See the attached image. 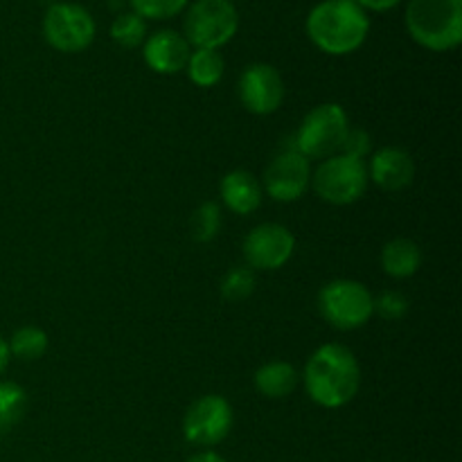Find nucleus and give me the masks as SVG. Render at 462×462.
Returning <instances> with one entry per match:
<instances>
[{
  "label": "nucleus",
  "mask_w": 462,
  "mask_h": 462,
  "mask_svg": "<svg viewBox=\"0 0 462 462\" xmlns=\"http://www.w3.org/2000/svg\"><path fill=\"white\" fill-rule=\"evenodd\" d=\"M350 131V120L341 104H320L311 108L296 134V149L305 158H329L341 153Z\"/></svg>",
  "instance_id": "nucleus-6"
},
{
  "label": "nucleus",
  "mask_w": 462,
  "mask_h": 462,
  "mask_svg": "<svg viewBox=\"0 0 462 462\" xmlns=\"http://www.w3.org/2000/svg\"><path fill=\"white\" fill-rule=\"evenodd\" d=\"M185 462H226V460H224V456H219L217 451L206 449V451H199V454H194L192 458H188Z\"/></svg>",
  "instance_id": "nucleus-28"
},
{
  "label": "nucleus",
  "mask_w": 462,
  "mask_h": 462,
  "mask_svg": "<svg viewBox=\"0 0 462 462\" xmlns=\"http://www.w3.org/2000/svg\"><path fill=\"white\" fill-rule=\"evenodd\" d=\"M253 291H255V273H253L251 266H235L221 280V296H224V300L239 302L251 296Z\"/></svg>",
  "instance_id": "nucleus-22"
},
{
  "label": "nucleus",
  "mask_w": 462,
  "mask_h": 462,
  "mask_svg": "<svg viewBox=\"0 0 462 462\" xmlns=\"http://www.w3.org/2000/svg\"><path fill=\"white\" fill-rule=\"evenodd\" d=\"M260 395L269 400H284L291 395L298 386V370L289 361H269L260 365L253 377Z\"/></svg>",
  "instance_id": "nucleus-16"
},
{
  "label": "nucleus",
  "mask_w": 462,
  "mask_h": 462,
  "mask_svg": "<svg viewBox=\"0 0 462 462\" xmlns=\"http://www.w3.org/2000/svg\"><path fill=\"white\" fill-rule=\"evenodd\" d=\"M305 30L320 52L346 57L365 43L370 16L355 0H320L307 14Z\"/></svg>",
  "instance_id": "nucleus-2"
},
{
  "label": "nucleus",
  "mask_w": 462,
  "mask_h": 462,
  "mask_svg": "<svg viewBox=\"0 0 462 462\" xmlns=\"http://www.w3.org/2000/svg\"><path fill=\"white\" fill-rule=\"evenodd\" d=\"M188 77L192 84H197L199 88H212L221 81L226 70V61L221 57L219 50H206V48H194V52H189L188 59Z\"/></svg>",
  "instance_id": "nucleus-18"
},
{
  "label": "nucleus",
  "mask_w": 462,
  "mask_h": 462,
  "mask_svg": "<svg viewBox=\"0 0 462 462\" xmlns=\"http://www.w3.org/2000/svg\"><path fill=\"white\" fill-rule=\"evenodd\" d=\"M9 352L21 361H36L45 355L48 350V334L41 328L27 325L14 332L12 341H7Z\"/></svg>",
  "instance_id": "nucleus-19"
},
{
  "label": "nucleus",
  "mask_w": 462,
  "mask_h": 462,
  "mask_svg": "<svg viewBox=\"0 0 462 462\" xmlns=\"http://www.w3.org/2000/svg\"><path fill=\"white\" fill-rule=\"evenodd\" d=\"M411 39L431 52H447L462 41V0H409L404 12Z\"/></svg>",
  "instance_id": "nucleus-3"
},
{
  "label": "nucleus",
  "mask_w": 462,
  "mask_h": 462,
  "mask_svg": "<svg viewBox=\"0 0 462 462\" xmlns=\"http://www.w3.org/2000/svg\"><path fill=\"white\" fill-rule=\"evenodd\" d=\"M221 230V210L217 203L206 201L197 208L192 217V237L197 242L206 244L219 235Z\"/></svg>",
  "instance_id": "nucleus-23"
},
{
  "label": "nucleus",
  "mask_w": 462,
  "mask_h": 462,
  "mask_svg": "<svg viewBox=\"0 0 462 462\" xmlns=\"http://www.w3.org/2000/svg\"><path fill=\"white\" fill-rule=\"evenodd\" d=\"M368 152H370L368 134L361 129L347 131V138H346V143H343L341 153H347V156H355V158H361V161H364V156Z\"/></svg>",
  "instance_id": "nucleus-26"
},
{
  "label": "nucleus",
  "mask_w": 462,
  "mask_h": 462,
  "mask_svg": "<svg viewBox=\"0 0 462 462\" xmlns=\"http://www.w3.org/2000/svg\"><path fill=\"white\" fill-rule=\"evenodd\" d=\"M239 102L253 116H271L282 106L284 81L271 63H251L244 68L237 84Z\"/></svg>",
  "instance_id": "nucleus-10"
},
{
  "label": "nucleus",
  "mask_w": 462,
  "mask_h": 462,
  "mask_svg": "<svg viewBox=\"0 0 462 462\" xmlns=\"http://www.w3.org/2000/svg\"><path fill=\"white\" fill-rule=\"evenodd\" d=\"M131 12L143 16L144 21H167L185 12L189 0H129Z\"/></svg>",
  "instance_id": "nucleus-24"
},
{
  "label": "nucleus",
  "mask_w": 462,
  "mask_h": 462,
  "mask_svg": "<svg viewBox=\"0 0 462 462\" xmlns=\"http://www.w3.org/2000/svg\"><path fill=\"white\" fill-rule=\"evenodd\" d=\"M319 310L332 328L350 332L373 319L374 298L368 287L356 280H332L320 289Z\"/></svg>",
  "instance_id": "nucleus-7"
},
{
  "label": "nucleus",
  "mask_w": 462,
  "mask_h": 462,
  "mask_svg": "<svg viewBox=\"0 0 462 462\" xmlns=\"http://www.w3.org/2000/svg\"><path fill=\"white\" fill-rule=\"evenodd\" d=\"M183 30L194 48L219 50L237 34L239 12L233 0H194L185 7Z\"/></svg>",
  "instance_id": "nucleus-4"
},
{
  "label": "nucleus",
  "mask_w": 462,
  "mask_h": 462,
  "mask_svg": "<svg viewBox=\"0 0 462 462\" xmlns=\"http://www.w3.org/2000/svg\"><path fill=\"white\" fill-rule=\"evenodd\" d=\"M355 3L359 5L365 14L368 12L382 14V12H391V9H395L402 0H355Z\"/></svg>",
  "instance_id": "nucleus-27"
},
{
  "label": "nucleus",
  "mask_w": 462,
  "mask_h": 462,
  "mask_svg": "<svg viewBox=\"0 0 462 462\" xmlns=\"http://www.w3.org/2000/svg\"><path fill=\"white\" fill-rule=\"evenodd\" d=\"M111 39L122 48H138L147 39V21L135 12H125L111 23Z\"/></svg>",
  "instance_id": "nucleus-20"
},
{
  "label": "nucleus",
  "mask_w": 462,
  "mask_h": 462,
  "mask_svg": "<svg viewBox=\"0 0 462 462\" xmlns=\"http://www.w3.org/2000/svg\"><path fill=\"white\" fill-rule=\"evenodd\" d=\"M192 45L183 34L174 30H158L143 43L144 63L158 75H176L188 66Z\"/></svg>",
  "instance_id": "nucleus-13"
},
{
  "label": "nucleus",
  "mask_w": 462,
  "mask_h": 462,
  "mask_svg": "<svg viewBox=\"0 0 462 462\" xmlns=\"http://www.w3.org/2000/svg\"><path fill=\"white\" fill-rule=\"evenodd\" d=\"M95 18L79 3H54L43 16V36L59 52H84L95 41Z\"/></svg>",
  "instance_id": "nucleus-8"
},
{
  "label": "nucleus",
  "mask_w": 462,
  "mask_h": 462,
  "mask_svg": "<svg viewBox=\"0 0 462 462\" xmlns=\"http://www.w3.org/2000/svg\"><path fill=\"white\" fill-rule=\"evenodd\" d=\"M296 239L284 226L260 224L244 239V257L251 269L275 271L282 269L293 255Z\"/></svg>",
  "instance_id": "nucleus-12"
},
{
  "label": "nucleus",
  "mask_w": 462,
  "mask_h": 462,
  "mask_svg": "<svg viewBox=\"0 0 462 462\" xmlns=\"http://www.w3.org/2000/svg\"><path fill=\"white\" fill-rule=\"evenodd\" d=\"M219 194L224 206L235 215H251L262 206L264 189L262 183L246 170H235L221 179Z\"/></svg>",
  "instance_id": "nucleus-15"
},
{
  "label": "nucleus",
  "mask_w": 462,
  "mask_h": 462,
  "mask_svg": "<svg viewBox=\"0 0 462 462\" xmlns=\"http://www.w3.org/2000/svg\"><path fill=\"white\" fill-rule=\"evenodd\" d=\"M311 183V167L310 158L302 156L298 149L278 153L269 162L264 171V188L266 194L275 201L291 203L298 201L307 192Z\"/></svg>",
  "instance_id": "nucleus-11"
},
{
  "label": "nucleus",
  "mask_w": 462,
  "mask_h": 462,
  "mask_svg": "<svg viewBox=\"0 0 462 462\" xmlns=\"http://www.w3.org/2000/svg\"><path fill=\"white\" fill-rule=\"evenodd\" d=\"M25 409V391L14 382H0V429H9L21 422Z\"/></svg>",
  "instance_id": "nucleus-21"
},
{
  "label": "nucleus",
  "mask_w": 462,
  "mask_h": 462,
  "mask_svg": "<svg viewBox=\"0 0 462 462\" xmlns=\"http://www.w3.org/2000/svg\"><path fill=\"white\" fill-rule=\"evenodd\" d=\"M368 180V167L361 158L334 153L316 167L310 185L323 201L332 206H350L364 197Z\"/></svg>",
  "instance_id": "nucleus-5"
},
{
  "label": "nucleus",
  "mask_w": 462,
  "mask_h": 462,
  "mask_svg": "<svg viewBox=\"0 0 462 462\" xmlns=\"http://www.w3.org/2000/svg\"><path fill=\"white\" fill-rule=\"evenodd\" d=\"M415 162L409 152L402 147H383L373 153V161L368 167V179L377 188L386 192H400L413 183Z\"/></svg>",
  "instance_id": "nucleus-14"
},
{
  "label": "nucleus",
  "mask_w": 462,
  "mask_h": 462,
  "mask_svg": "<svg viewBox=\"0 0 462 462\" xmlns=\"http://www.w3.org/2000/svg\"><path fill=\"white\" fill-rule=\"evenodd\" d=\"M409 310V300L397 291H386L374 300V311L388 320H397Z\"/></svg>",
  "instance_id": "nucleus-25"
},
{
  "label": "nucleus",
  "mask_w": 462,
  "mask_h": 462,
  "mask_svg": "<svg viewBox=\"0 0 462 462\" xmlns=\"http://www.w3.org/2000/svg\"><path fill=\"white\" fill-rule=\"evenodd\" d=\"M382 266L391 278H411L422 266V248L411 239H393L382 251Z\"/></svg>",
  "instance_id": "nucleus-17"
},
{
  "label": "nucleus",
  "mask_w": 462,
  "mask_h": 462,
  "mask_svg": "<svg viewBox=\"0 0 462 462\" xmlns=\"http://www.w3.org/2000/svg\"><path fill=\"white\" fill-rule=\"evenodd\" d=\"M9 359H12V352H9L7 341H5V338L0 337V374H3L5 370H7Z\"/></svg>",
  "instance_id": "nucleus-29"
},
{
  "label": "nucleus",
  "mask_w": 462,
  "mask_h": 462,
  "mask_svg": "<svg viewBox=\"0 0 462 462\" xmlns=\"http://www.w3.org/2000/svg\"><path fill=\"white\" fill-rule=\"evenodd\" d=\"M305 391L323 409L350 404L361 386V365L355 352L341 343H325L307 359Z\"/></svg>",
  "instance_id": "nucleus-1"
},
{
  "label": "nucleus",
  "mask_w": 462,
  "mask_h": 462,
  "mask_svg": "<svg viewBox=\"0 0 462 462\" xmlns=\"http://www.w3.org/2000/svg\"><path fill=\"white\" fill-rule=\"evenodd\" d=\"M233 406L221 395H203L183 418V436L189 445L217 447L233 431Z\"/></svg>",
  "instance_id": "nucleus-9"
}]
</instances>
